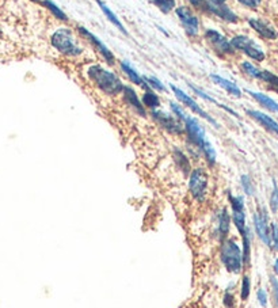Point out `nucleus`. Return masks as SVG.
<instances>
[{"label":"nucleus","mask_w":278,"mask_h":308,"mask_svg":"<svg viewBox=\"0 0 278 308\" xmlns=\"http://www.w3.org/2000/svg\"><path fill=\"white\" fill-rule=\"evenodd\" d=\"M182 122H183V128H185V132L188 134L190 143L202 152V155L205 157L208 164L213 166V164L216 163V151H214L213 145L206 139L204 128L201 127L200 122L197 121L194 117L189 114L183 117Z\"/></svg>","instance_id":"nucleus-1"},{"label":"nucleus","mask_w":278,"mask_h":308,"mask_svg":"<svg viewBox=\"0 0 278 308\" xmlns=\"http://www.w3.org/2000/svg\"><path fill=\"white\" fill-rule=\"evenodd\" d=\"M88 76L92 80V83L97 86L98 88L103 91L107 95H118L122 92L125 86L122 85L121 79L118 78L115 73L110 72L107 69H105L101 66H92L88 68Z\"/></svg>","instance_id":"nucleus-2"},{"label":"nucleus","mask_w":278,"mask_h":308,"mask_svg":"<svg viewBox=\"0 0 278 308\" xmlns=\"http://www.w3.org/2000/svg\"><path fill=\"white\" fill-rule=\"evenodd\" d=\"M220 258L223 262L224 267L227 272L232 274H239L243 269V255L242 248L234 239H225L221 244V251H220Z\"/></svg>","instance_id":"nucleus-3"},{"label":"nucleus","mask_w":278,"mask_h":308,"mask_svg":"<svg viewBox=\"0 0 278 308\" xmlns=\"http://www.w3.org/2000/svg\"><path fill=\"white\" fill-rule=\"evenodd\" d=\"M50 43L56 50L64 56H79L83 53V48L79 45L73 33L69 29H59L53 33Z\"/></svg>","instance_id":"nucleus-4"},{"label":"nucleus","mask_w":278,"mask_h":308,"mask_svg":"<svg viewBox=\"0 0 278 308\" xmlns=\"http://www.w3.org/2000/svg\"><path fill=\"white\" fill-rule=\"evenodd\" d=\"M189 190L193 198L198 202H204L208 192V174L204 169H194L189 176Z\"/></svg>","instance_id":"nucleus-5"},{"label":"nucleus","mask_w":278,"mask_h":308,"mask_svg":"<svg viewBox=\"0 0 278 308\" xmlns=\"http://www.w3.org/2000/svg\"><path fill=\"white\" fill-rule=\"evenodd\" d=\"M152 118L157 122V125L163 128L164 131H167L171 134H182L185 132V128L182 125L181 120H178L174 114H170L167 111H163V110H152Z\"/></svg>","instance_id":"nucleus-6"},{"label":"nucleus","mask_w":278,"mask_h":308,"mask_svg":"<svg viewBox=\"0 0 278 308\" xmlns=\"http://www.w3.org/2000/svg\"><path fill=\"white\" fill-rule=\"evenodd\" d=\"M171 90H172V92H174V95L176 97V99H178V101H179V102H181L183 106H186V108H189V109L192 110L194 114L200 115L201 118L206 120V121L209 122V124H212L213 127L220 128V125L217 124V121H216V120H214V118H213L211 114H208L205 110L202 109L200 105L194 101L193 98L189 97L185 91H182L181 88H178V87H175V86H172V85H171Z\"/></svg>","instance_id":"nucleus-7"},{"label":"nucleus","mask_w":278,"mask_h":308,"mask_svg":"<svg viewBox=\"0 0 278 308\" xmlns=\"http://www.w3.org/2000/svg\"><path fill=\"white\" fill-rule=\"evenodd\" d=\"M231 45L234 46L235 50H240L243 53H246L248 57H251L253 60L262 61L265 59L263 50L257 45V44L246 36H236L232 38Z\"/></svg>","instance_id":"nucleus-8"},{"label":"nucleus","mask_w":278,"mask_h":308,"mask_svg":"<svg viewBox=\"0 0 278 308\" xmlns=\"http://www.w3.org/2000/svg\"><path fill=\"white\" fill-rule=\"evenodd\" d=\"M205 41L217 55L231 56L235 53V49L231 45V41H228L223 34H220L217 30H206L205 31Z\"/></svg>","instance_id":"nucleus-9"},{"label":"nucleus","mask_w":278,"mask_h":308,"mask_svg":"<svg viewBox=\"0 0 278 308\" xmlns=\"http://www.w3.org/2000/svg\"><path fill=\"white\" fill-rule=\"evenodd\" d=\"M78 31H79V34L80 36L83 37L85 38L86 41H88V43L94 46V48H97V50L101 53V56H102L103 59L106 60V63L109 64V66H114L115 64V57L114 55L111 53V50H110L105 44L98 38V37H95L92 33H91L90 30H87L86 27H83V26H79L78 27Z\"/></svg>","instance_id":"nucleus-10"},{"label":"nucleus","mask_w":278,"mask_h":308,"mask_svg":"<svg viewBox=\"0 0 278 308\" xmlns=\"http://www.w3.org/2000/svg\"><path fill=\"white\" fill-rule=\"evenodd\" d=\"M176 15L181 21L182 26L189 36H197L200 31V21L189 10L188 7H179L176 8Z\"/></svg>","instance_id":"nucleus-11"},{"label":"nucleus","mask_w":278,"mask_h":308,"mask_svg":"<svg viewBox=\"0 0 278 308\" xmlns=\"http://www.w3.org/2000/svg\"><path fill=\"white\" fill-rule=\"evenodd\" d=\"M206 11L214 14L216 17L223 19L224 22H230V23H236L239 18L235 12L231 10L230 7H227L224 3L213 1V0H206Z\"/></svg>","instance_id":"nucleus-12"},{"label":"nucleus","mask_w":278,"mask_h":308,"mask_svg":"<svg viewBox=\"0 0 278 308\" xmlns=\"http://www.w3.org/2000/svg\"><path fill=\"white\" fill-rule=\"evenodd\" d=\"M254 228L257 235L266 246L272 247V239H270V227L267 224V215L265 211L258 212L254 215Z\"/></svg>","instance_id":"nucleus-13"},{"label":"nucleus","mask_w":278,"mask_h":308,"mask_svg":"<svg viewBox=\"0 0 278 308\" xmlns=\"http://www.w3.org/2000/svg\"><path fill=\"white\" fill-rule=\"evenodd\" d=\"M217 224H216V230H214V235L218 241H225V238L230 234V227H231V216L228 211L224 208L218 212L216 216Z\"/></svg>","instance_id":"nucleus-14"},{"label":"nucleus","mask_w":278,"mask_h":308,"mask_svg":"<svg viewBox=\"0 0 278 308\" xmlns=\"http://www.w3.org/2000/svg\"><path fill=\"white\" fill-rule=\"evenodd\" d=\"M248 23H250V26H251L259 36L263 37V38H267V40H276L278 37L277 30H276L269 22L263 21V19H250Z\"/></svg>","instance_id":"nucleus-15"},{"label":"nucleus","mask_w":278,"mask_h":308,"mask_svg":"<svg viewBox=\"0 0 278 308\" xmlns=\"http://www.w3.org/2000/svg\"><path fill=\"white\" fill-rule=\"evenodd\" d=\"M122 92H124V99H125V102L128 103V106L132 108V109H133L136 113H139L141 117H145L147 111H145L144 105H143V102L139 99L136 91H134L132 87H127V86H125Z\"/></svg>","instance_id":"nucleus-16"},{"label":"nucleus","mask_w":278,"mask_h":308,"mask_svg":"<svg viewBox=\"0 0 278 308\" xmlns=\"http://www.w3.org/2000/svg\"><path fill=\"white\" fill-rule=\"evenodd\" d=\"M247 114L250 115L251 118H254L257 122H259L262 127L266 128L267 131H270V132L278 134V122L274 121V120L270 118L269 115L263 114V113H260V111H257V110H247Z\"/></svg>","instance_id":"nucleus-17"},{"label":"nucleus","mask_w":278,"mask_h":308,"mask_svg":"<svg viewBox=\"0 0 278 308\" xmlns=\"http://www.w3.org/2000/svg\"><path fill=\"white\" fill-rule=\"evenodd\" d=\"M121 69L124 71V72L127 73V76L130 79V82H132V83H134L136 86H140V87H141V88H144L145 91L151 90V88L148 87V85L145 83L144 78H143V76H141V75H140V73L137 72V71H136L133 66H130L128 61H121Z\"/></svg>","instance_id":"nucleus-18"},{"label":"nucleus","mask_w":278,"mask_h":308,"mask_svg":"<svg viewBox=\"0 0 278 308\" xmlns=\"http://www.w3.org/2000/svg\"><path fill=\"white\" fill-rule=\"evenodd\" d=\"M211 79L216 83V85H218L221 88H224V90L227 91V92H230L231 95H234V97L236 98L242 97V91H240V88H239L235 83H232V82L221 78V76H218V75H211Z\"/></svg>","instance_id":"nucleus-19"},{"label":"nucleus","mask_w":278,"mask_h":308,"mask_svg":"<svg viewBox=\"0 0 278 308\" xmlns=\"http://www.w3.org/2000/svg\"><path fill=\"white\" fill-rule=\"evenodd\" d=\"M247 92L265 109L270 110V111H278V103L270 97H267L265 94H260V92H255V91H247Z\"/></svg>","instance_id":"nucleus-20"},{"label":"nucleus","mask_w":278,"mask_h":308,"mask_svg":"<svg viewBox=\"0 0 278 308\" xmlns=\"http://www.w3.org/2000/svg\"><path fill=\"white\" fill-rule=\"evenodd\" d=\"M243 238V248H242V255H243V265L247 266L250 264V258H251V231L250 228H246V231L242 234Z\"/></svg>","instance_id":"nucleus-21"},{"label":"nucleus","mask_w":278,"mask_h":308,"mask_svg":"<svg viewBox=\"0 0 278 308\" xmlns=\"http://www.w3.org/2000/svg\"><path fill=\"white\" fill-rule=\"evenodd\" d=\"M97 1H98V4H99V7H101V10H102V12H103V14H105V17L109 19L110 22L114 24V26H115V27H117V29H118V30L122 31L124 34H128L127 29H125V27H124V24H122L121 22H120V19L117 18V15H115L114 12L111 11L109 7H107V6H106V4H105V3H103L102 0H97Z\"/></svg>","instance_id":"nucleus-22"},{"label":"nucleus","mask_w":278,"mask_h":308,"mask_svg":"<svg viewBox=\"0 0 278 308\" xmlns=\"http://www.w3.org/2000/svg\"><path fill=\"white\" fill-rule=\"evenodd\" d=\"M231 220L234 221V224H235V227H236V230H237V232L242 235L243 232L246 231V228H247V224H246V213H244V209H242V211H232V218H231Z\"/></svg>","instance_id":"nucleus-23"},{"label":"nucleus","mask_w":278,"mask_h":308,"mask_svg":"<svg viewBox=\"0 0 278 308\" xmlns=\"http://www.w3.org/2000/svg\"><path fill=\"white\" fill-rule=\"evenodd\" d=\"M174 159H175L176 164L179 166V169L182 170V173L185 174V176H188L190 174V162H189L188 156L181 151V150H174Z\"/></svg>","instance_id":"nucleus-24"},{"label":"nucleus","mask_w":278,"mask_h":308,"mask_svg":"<svg viewBox=\"0 0 278 308\" xmlns=\"http://www.w3.org/2000/svg\"><path fill=\"white\" fill-rule=\"evenodd\" d=\"M143 105H144V108L156 110L160 106V98L157 97L152 90H147L143 95Z\"/></svg>","instance_id":"nucleus-25"},{"label":"nucleus","mask_w":278,"mask_h":308,"mask_svg":"<svg viewBox=\"0 0 278 308\" xmlns=\"http://www.w3.org/2000/svg\"><path fill=\"white\" fill-rule=\"evenodd\" d=\"M43 4L45 7H46L49 11L53 14V15H55L56 18L60 19V21H63V22H67L68 17H67V15H65V12L63 11V10H60L59 7L56 6V4H55V3H53V1H52V0H43Z\"/></svg>","instance_id":"nucleus-26"},{"label":"nucleus","mask_w":278,"mask_h":308,"mask_svg":"<svg viewBox=\"0 0 278 308\" xmlns=\"http://www.w3.org/2000/svg\"><path fill=\"white\" fill-rule=\"evenodd\" d=\"M259 79H262L263 82H266L269 87L272 88V90L277 91L278 92V78L276 75H273V73L267 72V71H260V75H259Z\"/></svg>","instance_id":"nucleus-27"},{"label":"nucleus","mask_w":278,"mask_h":308,"mask_svg":"<svg viewBox=\"0 0 278 308\" xmlns=\"http://www.w3.org/2000/svg\"><path fill=\"white\" fill-rule=\"evenodd\" d=\"M152 3L163 14H169L175 7V0H152Z\"/></svg>","instance_id":"nucleus-28"},{"label":"nucleus","mask_w":278,"mask_h":308,"mask_svg":"<svg viewBox=\"0 0 278 308\" xmlns=\"http://www.w3.org/2000/svg\"><path fill=\"white\" fill-rule=\"evenodd\" d=\"M144 80L151 90L153 88V90L162 91V92L166 91V87H164V85L160 82V80H159V79L153 78V76H144Z\"/></svg>","instance_id":"nucleus-29"},{"label":"nucleus","mask_w":278,"mask_h":308,"mask_svg":"<svg viewBox=\"0 0 278 308\" xmlns=\"http://www.w3.org/2000/svg\"><path fill=\"white\" fill-rule=\"evenodd\" d=\"M228 199H230V204L232 206V211H242V209H244V198L243 197L228 194Z\"/></svg>","instance_id":"nucleus-30"},{"label":"nucleus","mask_w":278,"mask_h":308,"mask_svg":"<svg viewBox=\"0 0 278 308\" xmlns=\"http://www.w3.org/2000/svg\"><path fill=\"white\" fill-rule=\"evenodd\" d=\"M251 292V280L248 276H243L242 278V289H240V297L242 300H247Z\"/></svg>","instance_id":"nucleus-31"},{"label":"nucleus","mask_w":278,"mask_h":308,"mask_svg":"<svg viewBox=\"0 0 278 308\" xmlns=\"http://www.w3.org/2000/svg\"><path fill=\"white\" fill-rule=\"evenodd\" d=\"M240 183H242V187H243V190H244V193L247 194V196H254V193H255L254 185H253V182H251V179H250V176H242V178H240Z\"/></svg>","instance_id":"nucleus-32"},{"label":"nucleus","mask_w":278,"mask_h":308,"mask_svg":"<svg viewBox=\"0 0 278 308\" xmlns=\"http://www.w3.org/2000/svg\"><path fill=\"white\" fill-rule=\"evenodd\" d=\"M242 68L244 69V72L247 73L248 76H251V78H255V79H259V75H260V71L254 66L253 64H250L247 61H244L242 64Z\"/></svg>","instance_id":"nucleus-33"},{"label":"nucleus","mask_w":278,"mask_h":308,"mask_svg":"<svg viewBox=\"0 0 278 308\" xmlns=\"http://www.w3.org/2000/svg\"><path fill=\"white\" fill-rule=\"evenodd\" d=\"M270 209L274 213L278 211V187L276 182H273V193L272 197H270Z\"/></svg>","instance_id":"nucleus-34"},{"label":"nucleus","mask_w":278,"mask_h":308,"mask_svg":"<svg viewBox=\"0 0 278 308\" xmlns=\"http://www.w3.org/2000/svg\"><path fill=\"white\" fill-rule=\"evenodd\" d=\"M270 239H272V246H274L276 250H278V227L277 224L273 223L270 225Z\"/></svg>","instance_id":"nucleus-35"},{"label":"nucleus","mask_w":278,"mask_h":308,"mask_svg":"<svg viewBox=\"0 0 278 308\" xmlns=\"http://www.w3.org/2000/svg\"><path fill=\"white\" fill-rule=\"evenodd\" d=\"M257 299H258V302L262 307H266L267 306V293L265 289H258L257 292Z\"/></svg>","instance_id":"nucleus-36"},{"label":"nucleus","mask_w":278,"mask_h":308,"mask_svg":"<svg viewBox=\"0 0 278 308\" xmlns=\"http://www.w3.org/2000/svg\"><path fill=\"white\" fill-rule=\"evenodd\" d=\"M224 304L227 308H234L235 306V299H234V295L231 293L230 290L225 292V296H224Z\"/></svg>","instance_id":"nucleus-37"},{"label":"nucleus","mask_w":278,"mask_h":308,"mask_svg":"<svg viewBox=\"0 0 278 308\" xmlns=\"http://www.w3.org/2000/svg\"><path fill=\"white\" fill-rule=\"evenodd\" d=\"M237 1H239L242 6L248 7V8H257V7L260 4L262 0H237Z\"/></svg>","instance_id":"nucleus-38"},{"label":"nucleus","mask_w":278,"mask_h":308,"mask_svg":"<svg viewBox=\"0 0 278 308\" xmlns=\"http://www.w3.org/2000/svg\"><path fill=\"white\" fill-rule=\"evenodd\" d=\"M270 283H272L273 286V295H274V300H276V304H277L278 308V281L276 277L270 278Z\"/></svg>","instance_id":"nucleus-39"},{"label":"nucleus","mask_w":278,"mask_h":308,"mask_svg":"<svg viewBox=\"0 0 278 308\" xmlns=\"http://www.w3.org/2000/svg\"><path fill=\"white\" fill-rule=\"evenodd\" d=\"M192 4H193L195 8H200V10H206V0H189Z\"/></svg>","instance_id":"nucleus-40"},{"label":"nucleus","mask_w":278,"mask_h":308,"mask_svg":"<svg viewBox=\"0 0 278 308\" xmlns=\"http://www.w3.org/2000/svg\"><path fill=\"white\" fill-rule=\"evenodd\" d=\"M274 273H276V274H278V258L274 261Z\"/></svg>","instance_id":"nucleus-41"},{"label":"nucleus","mask_w":278,"mask_h":308,"mask_svg":"<svg viewBox=\"0 0 278 308\" xmlns=\"http://www.w3.org/2000/svg\"><path fill=\"white\" fill-rule=\"evenodd\" d=\"M213 1H218V3H224L225 0H213Z\"/></svg>","instance_id":"nucleus-42"},{"label":"nucleus","mask_w":278,"mask_h":308,"mask_svg":"<svg viewBox=\"0 0 278 308\" xmlns=\"http://www.w3.org/2000/svg\"><path fill=\"white\" fill-rule=\"evenodd\" d=\"M31 1H40V0H31Z\"/></svg>","instance_id":"nucleus-43"}]
</instances>
